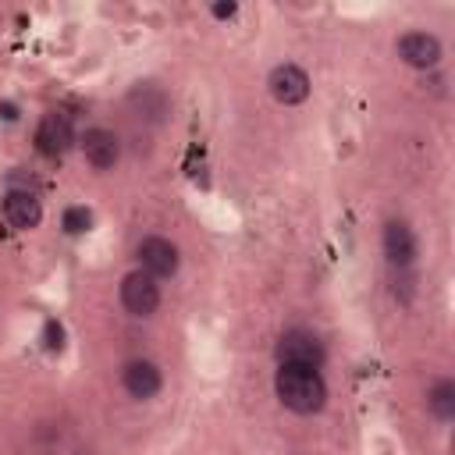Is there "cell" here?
Masks as SVG:
<instances>
[{
	"label": "cell",
	"mask_w": 455,
	"mask_h": 455,
	"mask_svg": "<svg viewBox=\"0 0 455 455\" xmlns=\"http://www.w3.org/2000/svg\"><path fill=\"white\" fill-rule=\"evenodd\" d=\"M274 395L295 416H316L327 405V380L316 366L277 363L274 370Z\"/></svg>",
	"instance_id": "obj_1"
},
{
	"label": "cell",
	"mask_w": 455,
	"mask_h": 455,
	"mask_svg": "<svg viewBox=\"0 0 455 455\" xmlns=\"http://www.w3.org/2000/svg\"><path fill=\"white\" fill-rule=\"evenodd\" d=\"M380 249H384V259H387L391 274H412L416 256H419V242H416V231L402 217H387L384 220Z\"/></svg>",
	"instance_id": "obj_2"
},
{
	"label": "cell",
	"mask_w": 455,
	"mask_h": 455,
	"mask_svg": "<svg viewBox=\"0 0 455 455\" xmlns=\"http://www.w3.org/2000/svg\"><path fill=\"white\" fill-rule=\"evenodd\" d=\"M395 53H398L402 64H409V68H416V71H434V68H441V60H444L441 39H437L434 32H427V28H409V32H402V36L395 39Z\"/></svg>",
	"instance_id": "obj_3"
},
{
	"label": "cell",
	"mask_w": 455,
	"mask_h": 455,
	"mask_svg": "<svg viewBox=\"0 0 455 455\" xmlns=\"http://www.w3.org/2000/svg\"><path fill=\"white\" fill-rule=\"evenodd\" d=\"M274 355H277V363H295V366H316L320 370L323 359H327V348L309 327H288L277 338Z\"/></svg>",
	"instance_id": "obj_4"
},
{
	"label": "cell",
	"mask_w": 455,
	"mask_h": 455,
	"mask_svg": "<svg viewBox=\"0 0 455 455\" xmlns=\"http://www.w3.org/2000/svg\"><path fill=\"white\" fill-rule=\"evenodd\" d=\"M267 89H270V96H274L281 107H299V103L309 100L313 82H309L306 68H299L295 60H284V64L270 68V75H267Z\"/></svg>",
	"instance_id": "obj_5"
},
{
	"label": "cell",
	"mask_w": 455,
	"mask_h": 455,
	"mask_svg": "<svg viewBox=\"0 0 455 455\" xmlns=\"http://www.w3.org/2000/svg\"><path fill=\"white\" fill-rule=\"evenodd\" d=\"M160 281L146 270H132L124 274L121 281V306L132 313V316H153L160 309Z\"/></svg>",
	"instance_id": "obj_6"
},
{
	"label": "cell",
	"mask_w": 455,
	"mask_h": 455,
	"mask_svg": "<svg viewBox=\"0 0 455 455\" xmlns=\"http://www.w3.org/2000/svg\"><path fill=\"white\" fill-rule=\"evenodd\" d=\"M135 256H139V263H142L139 270L153 274L156 281H160V277H174L178 267H181V252H178V245H174L171 238H164V235H146V238L139 242Z\"/></svg>",
	"instance_id": "obj_7"
},
{
	"label": "cell",
	"mask_w": 455,
	"mask_h": 455,
	"mask_svg": "<svg viewBox=\"0 0 455 455\" xmlns=\"http://www.w3.org/2000/svg\"><path fill=\"white\" fill-rule=\"evenodd\" d=\"M124 103H128V110H132L139 121H146V124H160V121H167V114H171V96H167V89L156 85V82H135V85L128 89Z\"/></svg>",
	"instance_id": "obj_8"
},
{
	"label": "cell",
	"mask_w": 455,
	"mask_h": 455,
	"mask_svg": "<svg viewBox=\"0 0 455 455\" xmlns=\"http://www.w3.org/2000/svg\"><path fill=\"white\" fill-rule=\"evenodd\" d=\"M75 142H78V139H75V124H71L68 114H60V110L43 114V121H39V128H36V149H39L43 156H64Z\"/></svg>",
	"instance_id": "obj_9"
},
{
	"label": "cell",
	"mask_w": 455,
	"mask_h": 455,
	"mask_svg": "<svg viewBox=\"0 0 455 455\" xmlns=\"http://www.w3.org/2000/svg\"><path fill=\"white\" fill-rule=\"evenodd\" d=\"M121 387H124L135 402H149V398L160 395L164 373H160V366H156L153 359H128V363L121 366Z\"/></svg>",
	"instance_id": "obj_10"
},
{
	"label": "cell",
	"mask_w": 455,
	"mask_h": 455,
	"mask_svg": "<svg viewBox=\"0 0 455 455\" xmlns=\"http://www.w3.org/2000/svg\"><path fill=\"white\" fill-rule=\"evenodd\" d=\"M78 149H82V156H85V164L92 167V171H110L114 164H117V156H121V142H117V135L110 132V128H85L82 135H78Z\"/></svg>",
	"instance_id": "obj_11"
},
{
	"label": "cell",
	"mask_w": 455,
	"mask_h": 455,
	"mask_svg": "<svg viewBox=\"0 0 455 455\" xmlns=\"http://www.w3.org/2000/svg\"><path fill=\"white\" fill-rule=\"evenodd\" d=\"M4 217H7L11 228L32 231V228H39V220H43V203H39V196L28 192V188H11V192L4 196Z\"/></svg>",
	"instance_id": "obj_12"
},
{
	"label": "cell",
	"mask_w": 455,
	"mask_h": 455,
	"mask_svg": "<svg viewBox=\"0 0 455 455\" xmlns=\"http://www.w3.org/2000/svg\"><path fill=\"white\" fill-rule=\"evenodd\" d=\"M427 409L437 423H451L455 419V380L451 377H441L430 384L427 391Z\"/></svg>",
	"instance_id": "obj_13"
},
{
	"label": "cell",
	"mask_w": 455,
	"mask_h": 455,
	"mask_svg": "<svg viewBox=\"0 0 455 455\" xmlns=\"http://www.w3.org/2000/svg\"><path fill=\"white\" fill-rule=\"evenodd\" d=\"M60 224H64L68 235H82V231L92 228V213H89L85 206H68L64 217H60Z\"/></svg>",
	"instance_id": "obj_14"
},
{
	"label": "cell",
	"mask_w": 455,
	"mask_h": 455,
	"mask_svg": "<svg viewBox=\"0 0 455 455\" xmlns=\"http://www.w3.org/2000/svg\"><path fill=\"white\" fill-rule=\"evenodd\" d=\"M235 11H238V4H217V7H210L213 18H231Z\"/></svg>",
	"instance_id": "obj_15"
}]
</instances>
